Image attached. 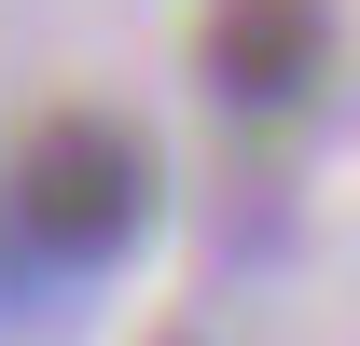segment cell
I'll return each mask as SVG.
<instances>
[{"label": "cell", "instance_id": "obj_1", "mask_svg": "<svg viewBox=\"0 0 360 346\" xmlns=\"http://www.w3.org/2000/svg\"><path fill=\"white\" fill-rule=\"evenodd\" d=\"M167 208V167H153V139L125 111H42V125L14 139V167H0V250L14 277H111V263L153 236Z\"/></svg>", "mask_w": 360, "mask_h": 346}, {"label": "cell", "instance_id": "obj_2", "mask_svg": "<svg viewBox=\"0 0 360 346\" xmlns=\"http://www.w3.org/2000/svg\"><path fill=\"white\" fill-rule=\"evenodd\" d=\"M333 0H208V28H194V70H208V97L222 111H250V125H277V111H305L319 84H333Z\"/></svg>", "mask_w": 360, "mask_h": 346}]
</instances>
